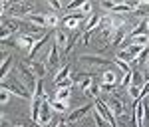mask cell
Masks as SVG:
<instances>
[{
	"label": "cell",
	"mask_w": 149,
	"mask_h": 127,
	"mask_svg": "<svg viewBox=\"0 0 149 127\" xmlns=\"http://www.w3.org/2000/svg\"><path fill=\"white\" fill-rule=\"evenodd\" d=\"M2 87H4V90H8L10 93H14V95L30 97V90L24 85V81L20 80V78H16V80H12V81H4V83H2Z\"/></svg>",
	"instance_id": "cell-1"
},
{
	"label": "cell",
	"mask_w": 149,
	"mask_h": 127,
	"mask_svg": "<svg viewBox=\"0 0 149 127\" xmlns=\"http://www.w3.org/2000/svg\"><path fill=\"white\" fill-rule=\"evenodd\" d=\"M18 69H20V80L24 81V85H26L30 92H34V90H36V83H38V78L34 76V71L28 68L26 64H20Z\"/></svg>",
	"instance_id": "cell-2"
},
{
	"label": "cell",
	"mask_w": 149,
	"mask_h": 127,
	"mask_svg": "<svg viewBox=\"0 0 149 127\" xmlns=\"http://www.w3.org/2000/svg\"><path fill=\"white\" fill-rule=\"evenodd\" d=\"M46 34H40V32H34V34H22L18 38V46H22L24 50H32L36 46L38 40H42Z\"/></svg>",
	"instance_id": "cell-3"
},
{
	"label": "cell",
	"mask_w": 149,
	"mask_h": 127,
	"mask_svg": "<svg viewBox=\"0 0 149 127\" xmlns=\"http://www.w3.org/2000/svg\"><path fill=\"white\" fill-rule=\"evenodd\" d=\"M103 103H105L107 107H109V109H111V111H113V115H115V117L125 115V113H123V111H125V107H123V101H121L117 95H111V97H109L107 101H103Z\"/></svg>",
	"instance_id": "cell-4"
},
{
	"label": "cell",
	"mask_w": 149,
	"mask_h": 127,
	"mask_svg": "<svg viewBox=\"0 0 149 127\" xmlns=\"http://www.w3.org/2000/svg\"><path fill=\"white\" fill-rule=\"evenodd\" d=\"M6 12H8L10 16H24V14L30 16V14H34L30 4H8V6H6Z\"/></svg>",
	"instance_id": "cell-5"
},
{
	"label": "cell",
	"mask_w": 149,
	"mask_h": 127,
	"mask_svg": "<svg viewBox=\"0 0 149 127\" xmlns=\"http://www.w3.org/2000/svg\"><path fill=\"white\" fill-rule=\"evenodd\" d=\"M84 20H86V16L81 12H74V14H70V16L64 18V28L66 30H76L80 26V22H84Z\"/></svg>",
	"instance_id": "cell-6"
},
{
	"label": "cell",
	"mask_w": 149,
	"mask_h": 127,
	"mask_svg": "<svg viewBox=\"0 0 149 127\" xmlns=\"http://www.w3.org/2000/svg\"><path fill=\"white\" fill-rule=\"evenodd\" d=\"M50 121H52V107L48 101L42 103V109H40V125H50Z\"/></svg>",
	"instance_id": "cell-7"
},
{
	"label": "cell",
	"mask_w": 149,
	"mask_h": 127,
	"mask_svg": "<svg viewBox=\"0 0 149 127\" xmlns=\"http://www.w3.org/2000/svg\"><path fill=\"white\" fill-rule=\"evenodd\" d=\"M93 107H95V105H84V107H78V109H76V111H72V113H70L68 115V121L70 123H74V121H78V119H81V117L86 115V113H88V111H92Z\"/></svg>",
	"instance_id": "cell-8"
},
{
	"label": "cell",
	"mask_w": 149,
	"mask_h": 127,
	"mask_svg": "<svg viewBox=\"0 0 149 127\" xmlns=\"http://www.w3.org/2000/svg\"><path fill=\"white\" fill-rule=\"evenodd\" d=\"M26 20L30 24H34V26H38V28H46L48 26V16L46 14H30Z\"/></svg>",
	"instance_id": "cell-9"
},
{
	"label": "cell",
	"mask_w": 149,
	"mask_h": 127,
	"mask_svg": "<svg viewBox=\"0 0 149 127\" xmlns=\"http://www.w3.org/2000/svg\"><path fill=\"white\" fill-rule=\"evenodd\" d=\"M68 42H70V34H66V30H58L56 32V44L58 48H64L66 50V46H68Z\"/></svg>",
	"instance_id": "cell-10"
},
{
	"label": "cell",
	"mask_w": 149,
	"mask_h": 127,
	"mask_svg": "<svg viewBox=\"0 0 149 127\" xmlns=\"http://www.w3.org/2000/svg\"><path fill=\"white\" fill-rule=\"evenodd\" d=\"M58 62H60L58 46H56V44H50V54H48V64H50V68H54V66H58Z\"/></svg>",
	"instance_id": "cell-11"
},
{
	"label": "cell",
	"mask_w": 149,
	"mask_h": 127,
	"mask_svg": "<svg viewBox=\"0 0 149 127\" xmlns=\"http://www.w3.org/2000/svg\"><path fill=\"white\" fill-rule=\"evenodd\" d=\"M30 69L34 71V76L38 78V80H42V78L46 76V71H48V68L44 66V64H42V62H34V64L30 66Z\"/></svg>",
	"instance_id": "cell-12"
},
{
	"label": "cell",
	"mask_w": 149,
	"mask_h": 127,
	"mask_svg": "<svg viewBox=\"0 0 149 127\" xmlns=\"http://www.w3.org/2000/svg\"><path fill=\"white\" fill-rule=\"evenodd\" d=\"M50 107H52V111H58V113H66V109H68V103L66 101H60V99H50Z\"/></svg>",
	"instance_id": "cell-13"
},
{
	"label": "cell",
	"mask_w": 149,
	"mask_h": 127,
	"mask_svg": "<svg viewBox=\"0 0 149 127\" xmlns=\"http://www.w3.org/2000/svg\"><path fill=\"white\" fill-rule=\"evenodd\" d=\"M81 62H86V64H97V66H107L109 64L105 58H100V56H81Z\"/></svg>",
	"instance_id": "cell-14"
},
{
	"label": "cell",
	"mask_w": 149,
	"mask_h": 127,
	"mask_svg": "<svg viewBox=\"0 0 149 127\" xmlns=\"http://www.w3.org/2000/svg\"><path fill=\"white\" fill-rule=\"evenodd\" d=\"M70 71H72V68H70V64H66V66H64V68H62V69H60V71L56 74L54 81H56V83H60V81L68 80V78H70Z\"/></svg>",
	"instance_id": "cell-15"
},
{
	"label": "cell",
	"mask_w": 149,
	"mask_h": 127,
	"mask_svg": "<svg viewBox=\"0 0 149 127\" xmlns=\"http://www.w3.org/2000/svg\"><path fill=\"white\" fill-rule=\"evenodd\" d=\"M100 24H102V18H100V16H90V18H88V22H86V34H90L93 28H95V26H100Z\"/></svg>",
	"instance_id": "cell-16"
},
{
	"label": "cell",
	"mask_w": 149,
	"mask_h": 127,
	"mask_svg": "<svg viewBox=\"0 0 149 127\" xmlns=\"http://www.w3.org/2000/svg\"><path fill=\"white\" fill-rule=\"evenodd\" d=\"M10 64H12V56H10V54H6L4 60H2V66H0V74H2V78H6V74L10 71Z\"/></svg>",
	"instance_id": "cell-17"
},
{
	"label": "cell",
	"mask_w": 149,
	"mask_h": 127,
	"mask_svg": "<svg viewBox=\"0 0 149 127\" xmlns=\"http://www.w3.org/2000/svg\"><path fill=\"white\" fill-rule=\"evenodd\" d=\"M131 44H135V46H141V48H147V44H149V38H147V34L133 36V38H131Z\"/></svg>",
	"instance_id": "cell-18"
},
{
	"label": "cell",
	"mask_w": 149,
	"mask_h": 127,
	"mask_svg": "<svg viewBox=\"0 0 149 127\" xmlns=\"http://www.w3.org/2000/svg\"><path fill=\"white\" fill-rule=\"evenodd\" d=\"M115 60H119V62H125V64H131L133 60H137L135 56H131L127 50H123V52H117V58Z\"/></svg>",
	"instance_id": "cell-19"
},
{
	"label": "cell",
	"mask_w": 149,
	"mask_h": 127,
	"mask_svg": "<svg viewBox=\"0 0 149 127\" xmlns=\"http://www.w3.org/2000/svg\"><path fill=\"white\" fill-rule=\"evenodd\" d=\"M48 42V34L44 36V38H42V40H38V42H36V46L32 48V50H30V52H28V56H30V58H34L36 54H38V52H40V48L44 46V44H46Z\"/></svg>",
	"instance_id": "cell-20"
},
{
	"label": "cell",
	"mask_w": 149,
	"mask_h": 127,
	"mask_svg": "<svg viewBox=\"0 0 149 127\" xmlns=\"http://www.w3.org/2000/svg\"><path fill=\"white\" fill-rule=\"evenodd\" d=\"M92 76H80V90H84V92H88L90 87H92Z\"/></svg>",
	"instance_id": "cell-21"
},
{
	"label": "cell",
	"mask_w": 149,
	"mask_h": 127,
	"mask_svg": "<svg viewBox=\"0 0 149 127\" xmlns=\"http://www.w3.org/2000/svg\"><path fill=\"white\" fill-rule=\"evenodd\" d=\"M135 14H139V16H149V2H139L137 8H135Z\"/></svg>",
	"instance_id": "cell-22"
},
{
	"label": "cell",
	"mask_w": 149,
	"mask_h": 127,
	"mask_svg": "<svg viewBox=\"0 0 149 127\" xmlns=\"http://www.w3.org/2000/svg\"><path fill=\"white\" fill-rule=\"evenodd\" d=\"M127 92H129V97H131L133 101H137L139 97H141V87H137V85H129Z\"/></svg>",
	"instance_id": "cell-23"
},
{
	"label": "cell",
	"mask_w": 149,
	"mask_h": 127,
	"mask_svg": "<svg viewBox=\"0 0 149 127\" xmlns=\"http://www.w3.org/2000/svg\"><path fill=\"white\" fill-rule=\"evenodd\" d=\"M143 30H147V20H141V22H139L137 26L131 30V34H129V36H131V38H133V36H139Z\"/></svg>",
	"instance_id": "cell-24"
},
{
	"label": "cell",
	"mask_w": 149,
	"mask_h": 127,
	"mask_svg": "<svg viewBox=\"0 0 149 127\" xmlns=\"http://www.w3.org/2000/svg\"><path fill=\"white\" fill-rule=\"evenodd\" d=\"M93 119H95L97 127H111V125H109V121H107V119H105L100 111H97V113H93Z\"/></svg>",
	"instance_id": "cell-25"
},
{
	"label": "cell",
	"mask_w": 149,
	"mask_h": 127,
	"mask_svg": "<svg viewBox=\"0 0 149 127\" xmlns=\"http://www.w3.org/2000/svg\"><path fill=\"white\" fill-rule=\"evenodd\" d=\"M123 38H125V32H123V28L115 30V36H113V40H111V44H113V46L121 44V42H123Z\"/></svg>",
	"instance_id": "cell-26"
},
{
	"label": "cell",
	"mask_w": 149,
	"mask_h": 127,
	"mask_svg": "<svg viewBox=\"0 0 149 127\" xmlns=\"http://www.w3.org/2000/svg\"><path fill=\"white\" fill-rule=\"evenodd\" d=\"M103 81H105V83H115V85L119 83V81H117V76H115L113 71H109V69L103 74Z\"/></svg>",
	"instance_id": "cell-27"
},
{
	"label": "cell",
	"mask_w": 149,
	"mask_h": 127,
	"mask_svg": "<svg viewBox=\"0 0 149 127\" xmlns=\"http://www.w3.org/2000/svg\"><path fill=\"white\" fill-rule=\"evenodd\" d=\"M145 78H143V76H141V74H139V71H133V81H131V85H137V87H143V85H145Z\"/></svg>",
	"instance_id": "cell-28"
},
{
	"label": "cell",
	"mask_w": 149,
	"mask_h": 127,
	"mask_svg": "<svg viewBox=\"0 0 149 127\" xmlns=\"http://www.w3.org/2000/svg\"><path fill=\"white\" fill-rule=\"evenodd\" d=\"M4 28L10 30V32H16V30H18V24L14 22L12 18H4Z\"/></svg>",
	"instance_id": "cell-29"
},
{
	"label": "cell",
	"mask_w": 149,
	"mask_h": 127,
	"mask_svg": "<svg viewBox=\"0 0 149 127\" xmlns=\"http://www.w3.org/2000/svg\"><path fill=\"white\" fill-rule=\"evenodd\" d=\"M50 6H52L54 10H68L70 4H66V2H60V0H52V2H50Z\"/></svg>",
	"instance_id": "cell-30"
},
{
	"label": "cell",
	"mask_w": 149,
	"mask_h": 127,
	"mask_svg": "<svg viewBox=\"0 0 149 127\" xmlns=\"http://www.w3.org/2000/svg\"><path fill=\"white\" fill-rule=\"evenodd\" d=\"M46 93H44V83H42V80H38V83H36V90H34V97H44Z\"/></svg>",
	"instance_id": "cell-31"
},
{
	"label": "cell",
	"mask_w": 149,
	"mask_h": 127,
	"mask_svg": "<svg viewBox=\"0 0 149 127\" xmlns=\"http://www.w3.org/2000/svg\"><path fill=\"white\" fill-rule=\"evenodd\" d=\"M127 52H129L131 56H135V58H139V54L143 52V48H141V46H135V44H129V48H127Z\"/></svg>",
	"instance_id": "cell-32"
},
{
	"label": "cell",
	"mask_w": 149,
	"mask_h": 127,
	"mask_svg": "<svg viewBox=\"0 0 149 127\" xmlns=\"http://www.w3.org/2000/svg\"><path fill=\"white\" fill-rule=\"evenodd\" d=\"M68 97H70V90H58L56 99H60V101H66V103H68Z\"/></svg>",
	"instance_id": "cell-33"
},
{
	"label": "cell",
	"mask_w": 149,
	"mask_h": 127,
	"mask_svg": "<svg viewBox=\"0 0 149 127\" xmlns=\"http://www.w3.org/2000/svg\"><path fill=\"white\" fill-rule=\"evenodd\" d=\"M72 83H74V81H72V78H68V80L56 83V87H58V90H70V87H72Z\"/></svg>",
	"instance_id": "cell-34"
},
{
	"label": "cell",
	"mask_w": 149,
	"mask_h": 127,
	"mask_svg": "<svg viewBox=\"0 0 149 127\" xmlns=\"http://www.w3.org/2000/svg\"><path fill=\"white\" fill-rule=\"evenodd\" d=\"M100 87H102L103 93H111L115 90V83H105V81H102V83H100Z\"/></svg>",
	"instance_id": "cell-35"
},
{
	"label": "cell",
	"mask_w": 149,
	"mask_h": 127,
	"mask_svg": "<svg viewBox=\"0 0 149 127\" xmlns=\"http://www.w3.org/2000/svg\"><path fill=\"white\" fill-rule=\"evenodd\" d=\"M131 81H133V71L125 74V76H123V80L119 81V83H121V85H125V87H129V85H131Z\"/></svg>",
	"instance_id": "cell-36"
},
{
	"label": "cell",
	"mask_w": 149,
	"mask_h": 127,
	"mask_svg": "<svg viewBox=\"0 0 149 127\" xmlns=\"http://www.w3.org/2000/svg\"><path fill=\"white\" fill-rule=\"evenodd\" d=\"M100 92H102V87H100V83H97V81H93V83H92V87L88 90V95H97Z\"/></svg>",
	"instance_id": "cell-37"
},
{
	"label": "cell",
	"mask_w": 149,
	"mask_h": 127,
	"mask_svg": "<svg viewBox=\"0 0 149 127\" xmlns=\"http://www.w3.org/2000/svg\"><path fill=\"white\" fill-rule=\"evenodd\" d=\"M137 62H141V64H145V62H149V48H143V52L139 54Z\"/></svg>",
	"instance_id": "cell-38"
},
{
	"label": "cell",
	"mask_w": 149,
	"mask_h": 127,
	"mask_svg": "<svg viewBox=\"0 0 149 127\" xmlns=\"http://www.w3.org/2000/svg\"><path fill=\"white\" fill-rule=\"evenodd\" d=\"M8 99H10V92L2 87V92H0V101H2V103H8Z\"/></svg>",
	"instance_id": "cell-39"
},
{
	"label": "cell",
	"mask_w": 149,
	"mask_h": 127,
	"mask_svg": "<svg viewBox=\"0 0 149 127\" xmlns=\"http://www.w3.org/2000/svg\"><path fill=\"white\" fill-rule=\"evenodd\" d=\"M80 12L81 14H90V12H92V2H84L81 8H80Z\"/></svg>",
	"instance_id": "cell-40"
},
{
	"label": "cell",
	"mask_w": 149,
	"mask_h": 127,
	"mask_svg": "<svg viewBox=\"0 0 149 127\" xmlns=\"http://www.w3.org/2000/svg\"><path fill=\"white\" fill-rule=\"evenodd\" d=\"M56 24H58V16H56V14H48V26L54 28Z\"/></svg>",
	"instance_id": "cell-41"
},
{
	"label": "cell",
	"mask_w": 149,
	"mask_h": 127,
	"mask_svg": "<svg viewBox=\"0 0 149 127\" xmlns=\"http://www.w3.org/2000/svg\"><path fill=\"white\" fill-rule=\"evenodd\" d=\"M115 62H117V66H119V68L123 69V74H129V71H131L129 64H125V62H119V60H115Z\"/></svg>",
	"instance_id": "cell-42"
},
{
	"label": "cell",
	"mask_w": 149,
	"mask_h": 127,
	"mask_svg": "<svg viewBox=\"0 0 149 127\" xmlns=\"http://www.w3.org/2000/svg\"><path fill=\"white\" fill-rule=\"evenodd\" d=\"M81 4H84L81 0H74V2L68 6V12H70V10H76V8H81Z\"/></svg>",
	"instance_id": "cell-43"
},
{
	"label": "cell",
	"mask_w": 149,
	"mask_h": 127,
	"mask_svg": "<svg viewBox=\"0 0 149 127\" xmlns=\"http://www.w3.org/2000/svg\"><path fill=\"white\" fill-rule=\"evenodd\" d=\"M10 34H12V32H10V30H6V28H2V30H0V38H2L4 42L8 40V36H10Z\"/></svg>",
	"instance_id": "cell-44"
},
{
	"label": "cell",
	"mask_w": 149,
	"mask_h": 127,
	"mask_svg": "<svg viewBox=\"0 0 149 127\" xmlns=\"http://www.w3.org/2000/svg\"><path fill=\"white\" fill-rule=\"evenodd\" d=\"M145 95H149V81H145V85L141 87V97H145Z\"/></svg>",
	"instance_id": "cell-45"
},
{
	"label": "cell",
	"mask_w": 149,
	"mask_h": 127,
	"mask_svg": "<svg viewBox=\"0 0 149 127\" xmlns=\"http://www.w3.org/2000/svg\"><path fill=\"white\" fill-rule=\"evenodd\" d=\"M76 38H78V36H76V34H74V36H72V38H70L68 46H66V52H70V50H72V46H74V42H76Z\"/></svg>",
	"instance_id": "cell-46"
},
{
	"label": "cell",
	"mask_w": 149,
	"mask_h": 127,
	"mask_svg": "<svg viewBox=\"0 0 149 127\" xmlns=\"http://www.w3.org/2000/svg\"><path fill=\"white\" fill-rule=\"evenodd\" d=\"M58 127H70V121H68V119H66V121H60Z\"/></svg>",
	"instance_id": "cell-47"
},
{
	"label": "cell",
	"mask_w": 149,
	"mask_h": 127,
	"mask_svg": "<svg viewBox=\"0 0 149 127\" xmlns=\"http://www.w3.org/2000/svg\"><path fill=\"white\" fill-rule=\"evenodd\" d=\"M0 127H10V123H8L6 119H2V123H0Z\"/></svg>",
	"instance_id": "cell-48"
},
{
	"label": "cell",
	"mask_w": 149,
	"mask_h": 127,
	"mask_svg": "<svg viewBox=\"0 0 149 127\" xmlns=\"http://www.w3.org/2000/svg\"><path fill=\"white\" fill-rule=\"evenodd\" d=\"M147 30H149V18H147Z\"/></svg>",
	"instance_id": "cell-49"
},
{
	"label": "cell",
	"mask_w": 149,
	"mask_h": 127,
	"mask_svg": "<svg viewBox=\"0 0 149 127\" xmlns=\"http://www.w3.org/2000/svg\"><path fill=\"white\" fill-rule=\"evenodd\" d=\"M16 127H24V125H16Z\"/></svg>",
	"instance_id": "cell-50"
}]
</instances>
